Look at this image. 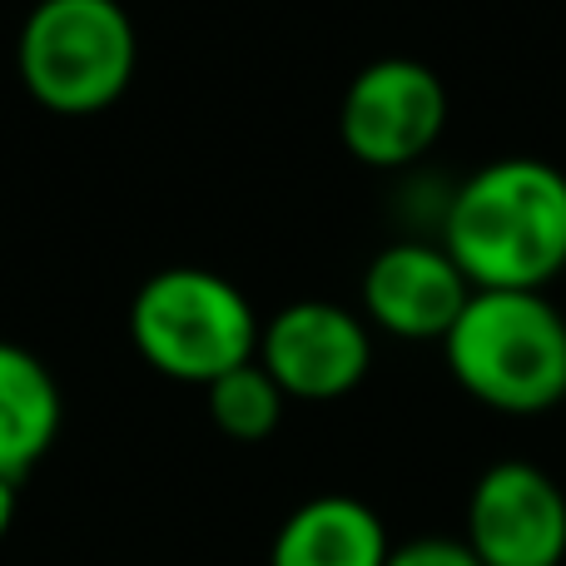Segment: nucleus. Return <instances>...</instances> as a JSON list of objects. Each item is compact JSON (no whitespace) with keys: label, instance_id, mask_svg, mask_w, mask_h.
<instances>
[{"label":"nucleus","instance_id":"nucleus-3","mask_svg":"<svg viewBox=\"0 0 566 566\" xmlns=\"http://www.w3.org/2000/svg\"><path fill=\"white\" fill-rule=\"evenodd\" d=\"M259 313L214 269H159L129 303V343L169 382L209 388L259 358Z\"/></svg>","mask_w":566,"mask_h":566},{"label":"nucleus","instance_id":"nucleus-9","mask_svg":"<svg viewBox=\"0 0 566 566\" xmlns=\"http://www.w3.org/2000/svg\"><path fill=\"white\" fill-rule=\"evenodd\" d=\"M392 537L353 492H318L279 522L269 566H388Z\"/></svg>","mask_w":566,"mask_h":566},{"label":"nucleus","instance_id":"nucleus-10","mask_svg":"<svg viewBox=\"0 0 566 566\" xmlns=\"http://www.w3.org/2000/svg\"><path fill=\"white\" fill-rule=\"evenodd\" d=\"M60 388L30 348L0 338V478L20 482L60 438Z\"/></svg>","mask_w":566,"mask_h":566},{"label":"nucleus","instance_id":"nucleus-1","mask_svg":"<svg viewBox=\"0 0 566 566\" xmlns=\"http://www.w3.org/2000/svg\"><path fill=\"white\" fill-rule=\"evenodd\" d=\"M442 249L472 289L542 293L566 269V175L532 155L482 165L452 189Z\"/></svg>","mask_w":566,"mask_h":566},{"label":"nucleus","instance_id":"nucleus-7","mask_svg":"<svg viewBox=\"0 0 566 566\" xmlns=\"http://www.w3.org/2000/svg\"><path fill=\"white\" fill-rule=\"evenodd\" d=\"M462 542L482 566H562L566 492L537 462H492L472 482Z\"/></svg>","mask_w":566,"mask_h":566},{"label":"nucleus","instance_id":"nucleus-5","mask_svg":"<svg viewBox=\"0 0 566 566\" xmlns=\"http://www.w3.org/2000/svg\"><path fill=\"white\" fill-rule=\"evenodd\" d=\"M448 125V90L422 60H373L353 75L338 109V135L358 165L408 169L438 145Z\"/></svg>","mask_w":566,"mask_h":566},{"label":"nucleus","instance_id":"nucleus-6","mask_svg":"<svg viewBox=\"0 0 566 566\" xmlns=\"http://www.w3.org/2000/svg\"><path fill=\"white\" fill-rule=\"evenodd\" d=\"M259 363L293 402L348 398L373 368V333L353 308L298 298L259 328Z\"/></svg>","mask_w":566,"mask_h":566},{"label":"nucleus","instance_id":"nucleus-13","mask_svg":"<svg viewBox=\"0 0 566 566\" xmlns=\"http://www.w3.org/2000/svg\"><path fill=\"white\" fill-rule=\"evenodd\" d=\"M15 507H20V482L0 478V542H6L10 522H15Z\"/></svg>","mask_w":566,"mask_h":566},{"label":"nucleus","instance_id":"nucleus-12","mask_svg":"<svg viewBox=\"0 0 566 566\" xmlns=\"http://www.w3.org/2000/svg\"><path fill=\"white\" fill-rule=\"evenodd\" d=\"M388 566H482L462 537H412L388 552Z\"/></svg>","mask_w":566,"mask_h":566},{"label":"nucleus","instance_id":"nucleus-11","mask_svg":"<svg viewBox=\"0 0 566 566\" xmlns=\"http://www.w3.org/2000/svg\"><path fill=\"white\" fill-rule=\"evenodd\" d=\"M205 402H209V422H214L224 438H234V442L274 438L279 422H283V408H289L283 388L269 378V368L259 358L239 363L234 373H224V378L209 382Z\"/></svg>","mask_w":566,"mask_h":566},{"label":"nucleus","instance_id":"nucleus-4","mask_svg":"<svg viewBox=\"0 0 566 566\" xmlns=\"http://www.w3.org/2000/svg\"><path fill=\"white\" fill-rule=\"evenodd\" d=\"M139 65L135 20L119 0H35L15 40V75L50 115H99Z\"/></svg>","mask_w":566,"mask_h":566},{"label":"nucleus","instance_id":"nucleus-8","mask_svg":"<svg viewBox=\"0 0 566 566\" xmlns=\"http://www.w3.org/2000/svg\"><path fill=\"white\" fill-rule=\"evenodd\" d=\"M472 283L442 244L402 239L388 244L363 274V313L373 328L408 343H442L472 298Z\"/></svg>","mask_w":566,"mask_h":566},{"label":"nucleus","instance_id":"nucleus-2","mask_svg":"<svg viewBox=\"0 0 566 566\" xmlns=\"http://www.w3.org/2000/svg\"><path fill=\"white\" fill-rule=\"evenodd\" d=\"M442 358L468 398L507 418L566 402V318L547 293L478 289L442 338Z\"/></svg>","mask_w":566,"mask_h":566}]
</instances>
